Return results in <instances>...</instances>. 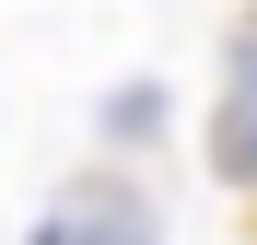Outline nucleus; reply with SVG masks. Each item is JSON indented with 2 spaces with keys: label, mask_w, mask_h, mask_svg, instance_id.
<instances>
[{
  "label": "nucleus",
  "mask_w": 257,
  "mask_h": 245,
  "mask_svg": "<svg viewBox=\"0 0 257 245\" xmlns=\"http://www.w3.org/2000/svg\"><path fill=\"white\" fill-rule=\"evenodd\" d=\"M24 245H70V222H59V210H47V222H35V233H24Z\"/></svg>",
  "instance_id": "7ed1b4c3"
},
{
  "label": "nucleus",
  "mask_w": 257,
  "mask_h": 245,
  "mask_svg": "<svg viewBox=\"0 0 257 245\" xmlns=\"http://www.w3.org/2000/svg\"><path fill=\"white\" fill-rule=\"evenodd\" d=\"M222 105H257V12H245V35H234V70H222Z\"/></svg>",
  "instance_id": "f03ea898"
},
{
  "label": "nucleus",
  "mask_w": 257,
  "mask_h": 245,
  "mask_svg": "<svg viewBox=\"0 0 257 245\" xmlns=\"http://www.w3.org/2000/svg\"><path fill=\"white\" fill-rule=\"evenodd\" d=\"M59 222H70V245H152V198H141V187H117V175H94Z\"/></svg>",
  "instance_id": "f257e3e1"
}]
</instances>
